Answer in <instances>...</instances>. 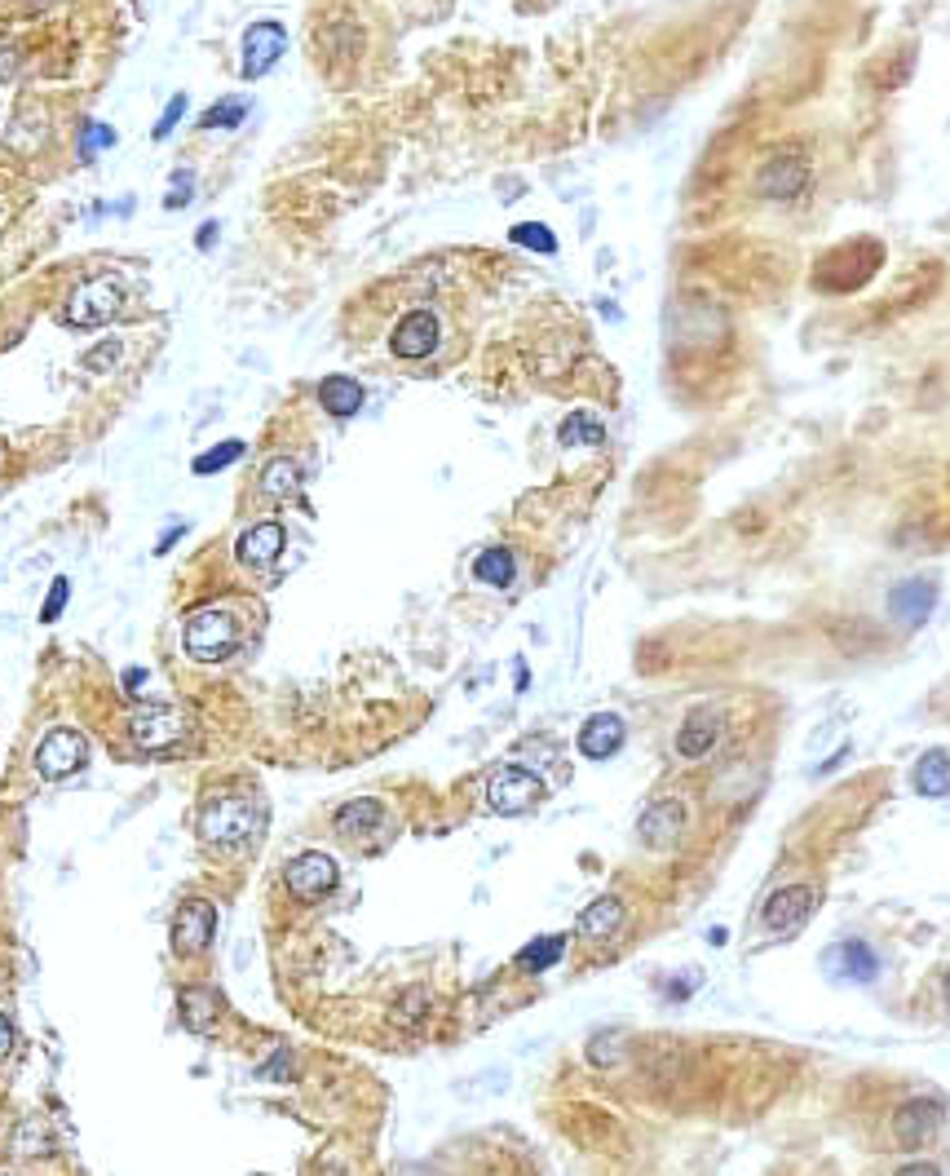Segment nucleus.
Returning a JSON list of instances; mask_svg holds the SVG:
<instances>
[{
    "instance_id": "f257e3e1",
    "label": "nucleus",
    "mask_w": 950,
    "mask_h": 1176,
    "mask_svg": "<svg viewBox=\"0 0 950 1176\" xmlns=\"http://www.w3.org/2000/svg\"><path fill=\"white\" fill-rule=\"evenodd\" d=\"M120 306H124V283L116 279V274H94V279H85V283H76L72 287V297H67V324L72 328H102V324H111L116 315H120Z\"/></svg>"
},
{
    "instance_id": "f03ea898",
    "label": "nucleus",
    "mask_w": 950,
    "mask_h": 1176,
    "mask_svg": "<svg viewBox=\"0 0 950 1176\" xmlns=\"http://www.w3.org/2000/svg\"><path fill=\"white\" fill-rule=\"evenodd\" d=\"M182 642H186V655H190V660H199V664H221V660H230V655L239 651V624H234L230 611L208 607V611H195V616L186 620Z\"/></svg>"
},
{
    "instance_id": "7ed1b4c3",
    "label": "nucleus",
    "mask_w": 950,
    "mask_h": 1176,
    "mask_svg": "<svg viewBox=\"0 0 950 1176\" xmlns=\"http://www.w3.org/2000/svg\"><path fill=\"white\" fill-rule=\"evenodd\" d=\"M261 827V809L248 801V796H217L204 805L199 814V831L208 845H221V849H234L243 845L252 831Z\"/></svg>"
},
{
    "instance_id": "20e7f679",
    "label": "nucleus",
    "mask_w": 950,
    "mask_h": 1176,
    "mask_svg": "<svg viewBox=\"0 0 950 1176\" xmlns=\"http://www.w3.org/2000/svg\"><path fill=\"white\" fill-rule=\"evenodd\" d=\"M337 880H341V867L332 853H319V849H309V853H296L287 867H283V885L292 899L301 903H319L337 890Z\"/></svg>"
},
{
    "instance_id": "39448f33",
    "label": "nucleus",
    "mask_w": 950,
    "mask_h": 1176,
    "mask_svg": "<svg viewBox=\"0 0 950 1176\" xmlns=\"http://www.w3.org/2000/svg\"><path fill=\"white\" fill-rule=\"evenodd\" d=\"M539 801H544V783H539V774H531V770H522V765H504V770H495L491 783H487V805H491L495 814H504V818H513V814H531Z\"/></svg>"
},
{
    "instance_id": "423d86ee",
    "label": "nucleus",
    "mask_w": 950,
    "mask_h": 1176,
    "mask_svg": "<svg viewBox=\"0 0 950 1176\" xmlns=\"http://www.w3.org/2000/svg\"><path fill=\"white\" fill-rule=\"evenodd\" d=\"M438 346H443V324H438V315H434L429 306L407 311V315L394 324V333H390V355H394V359H407V363L438 355Z\"/></svg>"
},
{
    "instance_id": "0eeeda50",
    "label": "nucleus",
    "mask_w": 950,
    "mask_h": 1176,
    "mask_svg": "<svg viewBox=\"0 0 950 1176\" xmlns=\"http://www.w3.org/2000/svg\"><path fill=\"white\" fill-rule=\"evenodd\" d=\"M129 730H133V743L142 752H168V748H177L186 739V717L177 708H168V704H142L133 712Z\"/></svg>"
},
{
    "instance_id": "6e6552de",
    "label": "nucleus",
    "mask_w": 950,
    "mask_h": 1176,
    "mask_svg": "<svg viewBox=\"0 0 950 1176\" xmlns=\"http://www.w3.org/2000/svg\"><path fill=\"white\" fill-rule=\"evenodd\" d=\"M941 1123H946V1106L937 1097H910L893 1114V1136L902 1150H919L941 1132Z\"/></svg>"
},
{
    "instance_id": "1a4fd4ad",
    "label": "nucleus",
    "mask_w": 950,
    "mask_h": 1176,
    "mask_svg": "<svg viewBox=\"0 0 950 1176\" xmlns=\"http://www.w3.org/2000/svg\"><path fill=\"white\" fill-rule=\"evenodd\" d=\"M85 761H89V743H85V734L72 730V726L50 730L45 743L36 748V765H41L45 778H67V774H76Z\"/></svg>"
},
{
    "instance_id": "9d476101",
    "label": "nucleus",
    "mask_w": 950,
    "mask_h": 1176,
    "mask_svg": "<svg viewBox=\"0 0 950 1176\" xmlns=\"http://www.w3.org/2000/svg\"><path fill=\"white\" fill-rule=\"evenodd\" d=\"M813 907H818V894H813L809 885H783V890H774V894L765 899V907H761V925H765L769 934H787V929H800V925L813 916Z\"/></svg>"
},
{
    "instance_id": "9b49d317",
    "label": "nucleus",
    "mask_w": 950,
    "mask_h": 1176,
    "mask_svg": "<svg viewBox=\"0 0 950 1176\" xmlns=\"http://www.w3.org/2000/svg\"><path fill=\"white\" fill-rule=\"evenodd\" d=\"M822 965H827V978L831 982H849V987H866V982L880 978V956L866 943H858V938L827 947L822 951Z\"/></svg>"
},
{
    "instance_id": "f8f14e48",
    "label": "nucleus",
    "mask_w": 950,
    "mask_h": 1176,
    "mask_svg": "<svg viewBox=\"0 0 950 1176\" xmlns=\"http://www.w3.org/2000/svg\"><path fill=\"white\" fill-rule=\"evenodd\" d=\"M283 50H287V32H283V23H274V19H265V23H252L248 32H243V80H261L279 58H283Z\"/></svg>"
},
{
    "instance_id": "ddd939ff",
    "label": "nucleus",
    "mask_w": 950,
    "mask_h": 1176,
    "mask_svg": "<svg viewBox=\"0 0 950 1176\" xmlns=\"http://www.w3.org/2000/svg\"><path fill=\"white\" fill-rule=\"evenodd\" d=\"M686 823H690L686 801L668 796V801H655V805L642 809V818H637V836H642V845H651V849H673V845L681 840Z\"/></svg>"
},
{
    "instance_id": "4468645a",
    "label": "nucleus",
    "mask_w": 950,
    "mask_h": 1176,
    "mask_svg": "<svg viewBox=\"0 0 950 1176\" xmlns=\"http://www.w3.org/2000/svg\"><path fill=\"white\" fill-rule=\"evenodd\" d=\"M212 929H217V912L212 903L204 899H186L173 916V951L177 956H199L208 943H212Z\"/></svg>"
},
{
    "instance_id": "2eb2a0df",
    "label": "nucleus",
    "mask_w": 950,
    "mask_h": 1176,
    "mask_svg": "<svg viewBox=\"0 0 950 1176\" xmlns=\"http://www.w3.org/2000/svg\"><path fill=\"white\" fill-rule=\"evenodd\" d=\"M725 734V717L717 708H695L677 730V756L681 761H708Z\"/></svg>"
},
{
    "instance_id": "dca6fc26",
    "label": "nucleus",
    "mask_w": 950,
    "mask_h": 1176,
    "mask_svg": "<svg viewBox=\"0 0 950 1176\" xmlns=\"http://www.w3.org/2000/svg\"><path fill=\"white\" fill-rule=\"evenodd\" d=\"M932 607H937V584H932L928 575L902 579V584L893 588V594H888V616H893L902 629H919V624H928Z\"/></svg>"
},
{
    "instance_id": "f3484780",
    "label": "nucleus",
    "mask_w": 950,
    "mask_h": 1176,
    "mask_svg": "<svg viewBox=\"0 0 950 1176\" xmlns=\"http://www.w3.org/2000/svg\"><path fill=\"white\" fill-rule=\"evenodd\" d=\"M623 739H627V726H623L619 712H592V717L579 726L575 748H579L588 761H610V756L623 748Z\"/></svg>"
},
{
    "instance_id": "a211bd4d",
    "label": "nucleus",
    "mask_w": 950,
    "mask_h": 1176,
    "mask_svg": "<svg viewBox=\"0 0 950 1176\" xmlns=\"http://www.w3.org/2000/svg\"><path fill=\"white\" fill-rule=\"evenodd\" d=\"M805 186H809V164L800 155H774L756 177V190L765 199H796L805 195Z\"/></svg>"
},
{
    "instance_id": "6ab92c4d",
    "label": "nucleus",
    "mask_w": 950,
    "mask_h": 1176,
    "mask_svg": "<svg viewBox=\"0 0 950 1176\" xmlns=\"http://www.w3.org/2000/svg\"><path fill=\"white\" fill-rule=\"evenodd\" d=\"M283 544H287V531H283V522L265 518V522H256V526H248V531L239 535L234 553H239V562H243V566H256V570H265V566H274V562H279Z\"/></svg>"
},
{
    "instance_id": "aec40b11",
    "label": "nucleus",
    "mask_w": 950,
    "mask_h": 1176,
    "mask_svg": "<svg viewBox=\"0 0 950 1176\" xmlns=\"http://www.w3.org/2000/svg\"><path fill=\"white\" fill-rule=\"evenodd\" d=\"M319 403H324L328 416L350 421V416L363 412L368 394H363V385H359L354 377H324V381H319Z\"/></svg>"
},
{
    "instance_id": "412c9836",
    "label": "nucleus",
    "mask_w": 950,
    "mask_h": 1176,
    "mask_svg": "<svg viewBox=\"0 0 950 1176\" xmlns=\"http://www.w3.org/2000/svg\"><path fill=\"white\" fill-rule=\"evenodd\" d=\"M623 921H627V912H623L619 899H597V903H588L579 912V934L592 938V943H605V938H614L623 929Z\"/></svg>"
},
{
    "instance_id": "4be33fe9",
    "label": "nucleus",
    "mask_w": 950,
    "mask_h": 1176,
    "mask_svg": "<svg viewBox=\"0 0 950 1176\" xmlns=\"http://www.w3.org/2000/svg\"><path fill=\"white\" fill-rule=\"evenodd\" d=\"M915 792L919 796H928V801H941V796H950V752H941V748H932V752H924L919 761H915Z\"/></svg>"
},
{
    "instance_id": "5701e85b",
    "label": "nucleus",
    "mask_w": 950,
    "mask_h": 1176,
    "mask_svg": "<svg viewBox=\"0 0 950 1176\" xmlns=\"http://www.w3.org/2000/svg\"><path fill=\"white\" fill-rule=\"evenodd\" d=\"M381 823H385V805L372 801V796H359V801L337 809V831L341 836H372Z\"/></svg>"
},
{
    "instance_id": "b1692460",
    "label": "nucleus",
    "mask_w": 950,
    "mask_h": 1176,
    "mask_svg": "<svg viewBox=\"0 0 950 1176\" xmlns=\"http://www.w3.org/2000/svg\"><path fill=\"white\" fill-rule=\"evenodd\" d=\"M473 575H478L482 584H491V588H509V584L517 579V557H513V548H504V544L482 548L478 562H473Z\"/></svg>"
},
{
    "instance_id": "393cba45",
    "label": "nucleus",
    "mask_w": 950,
    "mask_h": 1176,
    "mask_svg": "<svg viewBox=\"0 0 950 1176\" xmlns=\"http://www.w3.org/2000/svg\"><path fill=\"white\" fill-rule=\"evenodd\" d=\"M561 956H566V938H561V934H544V938H531V943L517 951V965H522L526 973H544V969L561 965Z\"/></svg>"
},
{
    "instance_id": "a878e982",
    "label": "nucleus",
    "mask_w": 950,
    "mask_h": 1176,
    "mask_svg": "<svg viewBox=\"0 0 950 1176\" xmlns=\"http://www.w3.org/2000/svg\"><path fill=\"white\" fill-rule=\"evenodd\" d=\"M261 491L274 496V500H287L301 491V465L287 460V456H274L265 469H261Z\"/></svg>"
},
{
    "instance_id": "bb28decb",
    "label": "nucleus",
    "mask_w": 950,
    "mask_h": 1176,
    "mask_svg": "<svg viewBox=\"0 0 950 1176\" xmlns=\"http://www.w3.org/2000/svg\"><path fill=\"white\" fill-rule=\"evenodd\" d=\"M557 443H561V447H579V443L597 447V443H605V425H601L592 412H575V416H566V421H561V429H557Z\"/></svg>"
},
{
    "instance_id": "cd10ccee",
    "label": "nucleus",
    "mask_w": 950,
    "mask_h": 1176,
    "mask_svg": "<svg viewBox=\"0 0 950 1176\" xmlns=\"http://www.w3.org/2000/svg\"><path fill=\"white\" fill-rule=\"evenodd\" d=\"M248 111H252L248 98H221L199 116V129H239L248 120Z\"/></svg>"
},
{
    "instance_id": "c85d7f7f",
    "label": "nucleus",
    "mask_w": 950,
    "mask_h": 1176,
    "mask_svg": "<svg viewBox=\"0 0 950 1176\" xmlns=\"http://www.w3.org/2000/svg\"><path fill=\"white\" fill-rule=\"evenodd\" d=\"M217 1013H221V1004H217L212 991H186L182 995V1017H186L190 1031H208L217 1022Z\"/></svg>"
},
{
    "instance_id": "c756f323",
    "label": "nucleus",
    "mask_w": 950,
    "mask_h": 1176,
    "mask_svg": "<svg viewBox=\"0 0 950 1176\" xmlns=\"http://www.w3.org/2000/svg\"><path fill=\"white\" fill-rule=\"evenodd\" d=\"M239 456H243V443H239V438H226V443L208 447L204 456H195V465H190V469H195L199 478H208V473H221L226 465H234Z\"/></svg>"
},
{
    "instance_id": "7c9ffc66",
    "label": "nucleus",
    "mask_w": 950,
    "mask_h": 1176,
    "mask_svg": "<svg viewBox=\"0 0 950 1176\" xmlns=\"http://www.w3.org/2000/svg\"><path fill=\"white\" fill-rule=\"evenodd\" d=\"M509 239L522 243V248H531V252H557V235L544 221H522V226L509 230Z\"/></svg>"
},
{
    "instance_id": "2f4dec72",
    "label": "nucleus",
    "mask_w": 950,
    "mask_h": 1176,
    "mask_svg": "<svg viewBox=\"0 0 950 1176\" xmlns=\"http://www.w3.org/2000/svg\"><path fill=\"white\" fill-rule=\"evenodd\" d=\"M111 146H116V129L102 124V120H89L85 138H80V160H94L98 151H111Z\"/></svg>"
},
{
    "instance_id": "473e14b6",
    "label": "nucleus",
    "mask_w": 950,
    "mask_h": 1176,
    "mask_svg": "<svg viewBox=\"0 0 950 1176\" xmlns=\"http://www.w3.org/2000/svg\"><path fill=\"white\" fill-rule=\"evenodd\" d=\"M619 1053H623V1039H619L614 1031H601V1035L588 1044V1061H592V1066H614Z\"/></svg>"
},
{
    "instance_id": "72a5a7b5",
    "label": "nucleus",
    "mask_w": 950,
    "mask_h": 1176,
    "mask_svg": "<svg viewBox=\"0 0 950 1176\" xmlns=\"http://www.w3.org/2000/svg\"><path fill=\"white\" fill-rule=\"evenodd\" d=\"M67 594H72V579H67V575H58V579L50 584V598H45V611H41V620H45V624H54V620L63 616V607H67Z\"/></svg>"
},
{
    "instance_id": "f704fd0d",
    "label": "nucleus",
    "mask_w": 950,
    "mask_h": 1176,
    "mask_svg": "<svg viewBox=\"0 0 950 1176\" xmlns=\"http://www.w3.org/2000/svg\"><path fill=\"white\" fill-rule=\"evenodd\" d=\"M186 116V94H177V98H168V107H164V116L155 120V129H151V138L155 142H164L173 129H177V120Z\"/></svg>"
},
{
    "instance_id": "c9c22d12",
    "label": "nucleus",
    "mask_w": 950,
    "mask_h": 1176,
    "mask_svg": "<svg viewBox=\"0 0 950 1176\" xmlns=\"http://www.w3.org/2000/svg\"><path fill=\"white\" fill-rule=\"evenodd\" d=\"M425 1009H429V995H425V991H407L403 1004L394 1009V1022H398V1026H416Z\"/></svg>"
},
{
    "instance_id": "e433bc0d",
    "label": "nucleus",
    "mask_w": 950,
    "mask_h": 1176,
    "mask_svg": "<svg viewBox=\"0 0 950 1176\" xmlns=\"http://www.w3.org/2000/svg\"><path fill=\"white\" fill-rule=\"evenodd\" d=\"M190 195H195V177H190V168H177V177H173V190L164 195V208H186L190 204Z\"/></svg>"
},
{
    "instance_id": "4c0bfd02",
    "label": "nucleus",
    "mask_w": 950,
    "mask_h": 1176,
    "mask_svg": "<svg viewBox=\"0 0 950 1176\" xmlns=\"http://www.w3.org/2000/svg\"><path fill=\"white\" fill-rule=\"evenodd\" d=\"M217 235H221V226H217V221H204V226H199V235H195V248H199V252H208V248L217 243Z\"/></svg>"
},
{
    "instance_id": "58836bf2",
    "label": "nucleus",
    "mask_w": 950,
    "mask_h": 1176,
    "mask_svg": "<svg viewBox=\"0 0 950 1176\" xmlns=\"http://www.w3.org/2000/svg\"><path fill=\"white\" fill-rule=\"evenodd\" d=\"M10 1048H14V1022H10L6 1013H0V1057H6Z\"/></svg>"
},
{
    "instance_id": "ea45409f",
    "label": "nucleus",
    "mask_w": 950,
    "mask_h": 1176,
    "mask_svg": "<svg viewBox=\"0 0 950 1176\" xmlns=\"http://www.w3.org/2000/svg\"><path fill=\"white\" fill-rule=\"evenodd\" d=\"M893 1176H941L932 1163H906V1167H897Z\"/></svg>"
},
{
    "instance_id": "a19ab883",
    "label": "nucleus",
    "mask_w": 950,
    "mask_h": 1176,
    "mask_svg": "<svg viewBox=\"0 0 950 1176\" xmlns=\"http://www.w3.org/2000/svg\"><path fill=\"white\" fill-rule=\"evenodd\" d=\"M142 682H146V668H129V673H124V690H129V695H138Z\"/></svg>"
},
{
    "instance_id": "79ce46f5",
    "label": "nucleus",
    "mask_w": 950,
    "mask_h": 1176,
    "mask_svg": "<svg viewBox=\"0 0 950 1176\" xmlns=\"http://www.w3.org/2000/svg\"><path fill=\"white\" fill-rule=\"evenodd\" d=\"M182 531H186V526L177 522V526H173V531H168V535H164V540L155 544V553H168V548H173V540H182Z\"/></svg>"
},
{
    "instance_id": "37998d69",
    "label": "nucleus",
    "mask_w": 950,
    "mask_h": 1176,
    "mask_svg": "<svg viewBox=\"0 0 950 1176\" xmlns=\"http://www.w3.org/2000/svg\"><path fill=\"white\" fill-rule=\"evenodd\" d=\"M686 991H695V982H686V978H677V982H668V995H673V1000H681Z\"/></svg>"
},
{
    "instance_id": "c03bdc74",
    "label": "nucleus",
    "mask_w": 950,
    "mask_h": 1176,
    "mask_svg": "<svg viewBox=\"0 0 950 1176\" xmlns=\"http://www.w3.org/2000/svg\"><path fill=\"white\" fill-rule=\"evenodd\" d=\"M941 991H946V1004H950V973H946V987Z\"/></svg>"
}]
</instances>
